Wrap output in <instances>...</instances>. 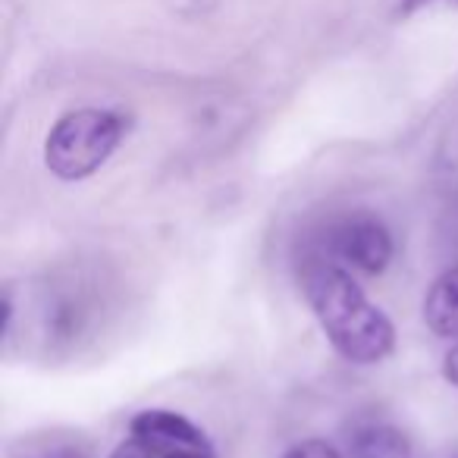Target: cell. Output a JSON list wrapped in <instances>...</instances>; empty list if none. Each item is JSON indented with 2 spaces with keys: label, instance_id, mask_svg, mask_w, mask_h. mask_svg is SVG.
Returning a JSON list of instances; mask_svg holds the SVG:
<instances>
[{
  "label": "cell",
  "instance_id": "cell-6",
  "mask_svg": "<svg viewBox=\"0 0 458 458\" xmlns=\"http://www.w3.org/2000/svg\"><path fill=\"white\" fill-rule=\"evenodd\" d=\"M424 324L433 336L458 343V264L433 280L424 295Z\"/></svg>",
  "mask_w": 458,
  "mask_h": 458
},
{
  "label": "cell",
  "instance_id": "cell-10",
  "mask_svg": "<svg viewBox=\"0 0 458 458\" xmlns=\"http://www.w3.org/2000/svg\"><path fill=\"white\" fill-rule=\"evenodd\" d=\"M443 377L452 383V386L458 389V343L449 349V355H445V361H443Z\"/></svg>",
  "mask_w": 458,
  "mask_h": 458
},
{
  "label": "cell",
  "instance_id": "cell-4",
  "mask_svg": "<svg viewBox=\"0 0 458 458\" xmlns=\"http://www.w3.org/2000/svg\"><path fill=\"white\" fill-rule=\"evenodd\" d=\"M110 458H220L208 433L170 408H145L129 420V437Z\"/></svg>",
  "mask_w": 458,
  "mask_h": 458
},
{
  "label": "cell",
  "instance_id": "cell-9",
  "mask_svg": "<svg viewBox=\"0 0 458 458\" xmlns=\"http://www.w3.org/2000/svg\"><path fill=\"white\" fill-rule=\"evenodd\" d=\"M437 4H458V0H402L399 4V13L402 16H411V13H418V10H424V7H437Z\"/></svg>",
  "mask_w": 458,
  "mask_h": 458
},
{
  "label": "cell",
  "instance_id": "cell-8",
  "mask_svg": "<svg viewBox=\"0 0 458 458\" xmlns=\"http://www.w3.org/2000/svg\"><path fill=\"white\" fill-rule=\"evenodd\" d=\"M283 458H345L343 449L330 445L327 439H301V443L289 445Z\"/></svg>",
  "mask_w": 458,
  "mask_h": 458
},
{
  "label": "cell",
  "instance_id": "cell-1",
  "mask_svg": "<svg viewBox=\"0 0 458 458\" xmlns=\"http://www.w3.org/2000/svg\"><path fill=\"white\" fill-rule=\"evenodd\" d=\"M299 283L327 343L352 364H377L395 349V327L355 283V274L299 255Z\"/></svg>",
  "mask_w": 458,
  "mask_h": 458
},
{
  "label": "cell",
  "instance_id": "cell-7",
  "mask_svg": "<svg viewBox=\"0 0 458 458\" xmlns=\"http://www.w3.org/2000/svg\"><path fill=\"white\" fill-rule=\"evenodd\" d=\"M22 458H91L82 443L72 439H38L22 449Z\"/></svg>",
  "mask_w": 458,
  "mask_h": 458
},
{
  "label": "cell",
  "instance_id": "cell-11",
  "mask_svg": "<svg viewBox=\"0 0 458 458\" xmlns=\"http://www.w3.org/2000/svg\"><path fill=\"white\" fill-rule=\"evenodd\" d=\"M443 458H458V452H452V455H443Z\"/></svg>",
  "mask_w": 458,
  "mask_h": 458
},
{
  "label": "cell",
  "instance_id": "cell-2",
  "mask_svg": "<svg viewBox=\"0 0 458 458\" xmlns=\"http://www.w3.org/2000/svg\"><path fill=\"white\" fill-rule=\"evenodd\" d=\"M129 116L110 107H79L64 114L45 139V164L64 182L98 173L129 135Z\"/></svg>",
  "mask_w": 458,
  "mask_h": 458
},
{
  "label": "cell",
  "instance_id": "cell-3",
  "mask_svg": "<svg viewBox=\"0 0 458 458\" xmlns=\"http://www.w3.org/2000/svg\"><path fill=\"white\" fill-rule=\"evenodd\" d=\"M301 258H320L349 274L377 276L393 264V229L374 210H349L320 223L301 242Z\"/></svg>",
  "mask_w": 458,
  "mask_h": 458
},
{
  "label": "cell",
  "instance_id": "cell-5",
  "mask_svg": "<svg viewBox=\"0 0 458 458\" xmlns=\"http://www.w3.org/2000/svg\"><path fill=\"white\" fill-rule=\"evenodd\" d=\"M345 458H414L408 437L380 414H358L343 437Z\"/></svg>",
  "mask_w": 458,
  "mask_h": 458
}]
</instances>
